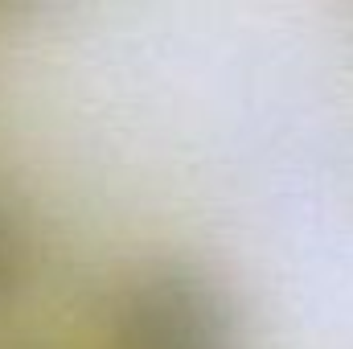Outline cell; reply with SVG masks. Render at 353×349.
I'll return each instance as SVG.
<instances>
[{"label":"cell","instance_id":"obj_1","mask_svg":"<svg viewBox=\"0 0 353 349\" xmlns=\"http://www.w3.org/2000/svg\"><path fill=\"white\" fill-rule=\"evenodd\" d=\"M230 292L193 263L136 271L111 312V349H239Z\"/></svg>","mask_w":353,"mask_h":349}]
</instances>
